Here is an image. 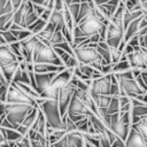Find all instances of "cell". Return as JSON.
Wrapping results in <instances>:
<instances>
[{
  "mask_svg": "<svg viewBox=\"0 0 147 147\" xmlns=\"http://www.w3.org/2000/svg\"><path fill=\"white\" fill-rule=\"evenodd\" d=\"M147 117V106H137L132 108V118H144Z\"/></svg>",
  "mask_w": 147,
  "mask_h": 147,
  "instance_id": "f546056e",
  "label": "cell"
},
{
  "mask_svg": "<svg viewBox=\"0 0 147 147\" xmlns=\"http://www.w3.org/2000/svg\"><path fill=\"white\" fill-rule=\"evenodd\" d=\"M64 41H67V40H65L63 33L61 32V30H56V31L54 32V34H53V37H52L49 44H51L52 46H55V45L62 44V42H64Z\"/></svg>",
  "mask_w": 147,
  "mask_h": 147,
  "instance_id": "836d02e7",
  "label": "cell"
},
{
  "mask_svg": "<svg viewBox=\"0 0 147 147\" xmlns=\"http://www.w3.org/2000/svg\"><path fill=\"white\" fill-rule=\"evenodd\" d=\"M47 22H45L44 20H41V18H39L34 24H32L31 26H29L28 28V30L29 31H31L32 32V34H34V36H37V34H39L46 26H47Z\"/></svg>",
  "mask_w": 147,
  "mask_h": 147,
  "instance_id": "4316f807",
  "label": "cell"
},
{
  "mask_svg": "<svg viewBox=\"0 0 147 147\" xmlns=\"http://www.w3.org/2000/svg\"><path fill=\"white\" fill-rule=\"evenodd\" d=\"M111 76H113V74L106 75L102 78L92 82L88 93L93 99H95L99 95H110V90H111V85H113Z\"/></svg>",
  "mask_w": 147,
  "mask_h": 147,
  "instance_id": "277c9868",
  "label": "cell"
},
{
  "mask_svg": "<svg viewBox=\"0 0 147 147\" xmlns=\"http://www.w3.org/2000/svg\"><path fill=\"white\" fill-rule=\"evenodd\" d=\"M75 91H76V87L74 86V84L71 82L65 87H63V88L60 90L57 101H59V107H60V113H61L62 118L68 113V108H69V105L71 102V99H72V96L75 94Z\"/></svg>",
  "mask_w": 147,
  "mask_h": 147,
  "instance_id": "52a82bcc",
  "label": "cell"
},
{
  "mask_svg": "<svg viewBox=\"0 0 147 147\" xmlns=\"http://www.w3.org/2000/svg\"><path fill=\"white\" fill-rule=\"evenodd\" d=\"M57 74L60 72H52V74H36V82H37V86H38V92L39 94H41L45 90H47L54 78L57 76Z\"/></svg>",
  "mask_w": 147,
  "mask_h": 147,
  "instance_id": "7c38bea8",
  "label": "cell"
},
{
  "mask_svg": "<svg viewBox=\"0 0 147 147\" xmlns=\"http://www.w3.org/2000/svg\"><path fill=\"white\" fill-rule=\"evenodd\" d=\"M54 48H60V49H63L65 53H68V54H70L71 56H76L75 55V51H74V48H72V46L68 42V41H64V42H62V44H59V45H55V46H53Z\"/></svg>",
  "mask_w": 147,
  "mask_h": 147,
  "instance_id": "74e56055",
  "label": "cell"
},
{
  "mask_svg": "<svg viewBox=\"0 0 147 147\" xmlns=\"http://www.w3.org/2000/svg\"><path fill=\"white\" fill-rule=\"evenodd\" d=\"M39 108L44 113L49 127L54 130H65V126L63 125L62 116L60 113L57 100H47L46 102L40 105Z\"/></svg>",
  "mask_w": 147,
  "mask_h": 147,
  "instance_id": "3957f363",
  "label": "cell"
},
{
  "mask_svg": "<svg viewBox=\"0 0 147 147\" xmlns=\"http://www.w3.org/2000/svg\"><path fill=\"white\" fill-rule=\"evenodd\" d=\"M76 125H77L78 132H80L82 134L88 133V127H90V119H88V117H85L84 119L79 121L78 123H76Z\"/></svg>",
  "mask_w": 147,
  "mask_h": 147,
  "instance_id": "d590c367",
  "label": "cell"
},
{
  "mask_svg": "<svg viewBox=\"0 0 147 147\" xmlns=\"http://www.w3.org/2000/svg\"><path fill=\"white\" fill-rule=\"evenodd\" d=\"M121 108H122V107H121L119 96H113L111 102H110L108 109L105 110V111H106V114H108V115H115V114L121 113Z\"/></svg>",
  "mask_w": 147,
  "mask_h": 147,
  "instance_id": "cb8c5ba5",
  "label": "cell"
},
{
  "mask_svg": "<svg viewBox=\"0 0 147 147\" xmlns=\"http://www.w3.org/2000/svg\"><path fill=\"white\" fill-rule=\"evenodd\" d=\"M145 140H146V144H147V139H145Z\"/></svg>",
  "mask_w": 147,
  "mask_h": 147,
  "instance_id": "816d5d0a",
  "label": "cell"
},
{
  "mask_svg": "<svg viewBox=\"0 0 147 147\" xmlns=\"http://www.w3.org/2000/svg\"><path fill=\"white\" fill-rule=\"evenodd\" d=\"M125 147H147V144L142 134L131 127L130 134L125 141Z\"/></svg>",
  "mask_w": 147,
  "mask_h": 147,
  "instance_id": "4fadbf2b",
  "label": "cell"
},
{
  "mask_svg": "<svg viewBox=\"0 0 147 147\" xmlns=\"http://www.w3.org/2000/svg\"><path fill=\"white\" fill-rule=\"evenodd\" d=\"M6 102L9 103V105H30V106H33V107L37 106V103L34 101H32L29 96H26L25 93L15 83L10 84Z\"/></svg>",
  "mask_w": 147,
  "mask_h": 147,
  "instance_id": "5b68a950",
  "label": "cell"
},
{
  "mask_svg": "<svg viewBox=\"0 0 147 147\" xmlns=\"http://www.w3.org/2000/svg\"><path fill=\"white\" fill-rule=\"evenodd\" d=\"M39 41H40L39 38L33 34V36L29 37L28 39H25V40H23V41H20V42L22 44V48H23L24 51H26V53H28L30 56H32V59H33V52H34L36 46L38 45Z\"/></svg>",
  "mask_w": 147,
  "mask_h": 147,
  "instance_id": "d6986e66",
  "label": "cell"
},
{
  "mask_svg": "<svg viewBox=\"0 0 147 147\" xmlns=\"http://www.w3.org/2000/svg\"><path fill=\"white\" fill-rule=\"evenodd\" d=\"M75 55L79 63L82 64H92L95 62L102 63V57L98 53L96 48L91 47H79L75 49Z\"/></svg>",
  "mask_w": 147,
  "mask_h": 147,
  "instance_id": "8992f818",
  "label": "cell"
},
{
  "mask_svg": "<svg viewBox=\"0 0 147 147\" xmlns=\"http://www.w3.org/2000/svg\"><path fill=\"white\" fill-rule=\"evenodd\" d=\"M100 145H101V147H111V141L105 133L100 134Z\"/></svg>",
  "mask_w": 147,
  "mask_h": 147,
  "instance_id": "7bdbcfd3",
  "label": "cell"
},
{
  "mask_svg": "<svg viewBox=\"0 0 147 147\" xmlns=\"http://www.w3.org/2000/svg\"><path fill=\"white\" fill-rule=\"evenodd\" d=\"M1 106H2L1 113H6L7 119L11 123V125L14 126L15 130H17L22 125L25 117L36 107V106L33 107V106H30V105H9L7 102L1 103Z\"/></svg>",
  "mask_w": 147,
  "mask_h": 147,
  "instance_id": "6da1fadb",
  "label": "cell"
},
{
  "mask_svg": "<svg viewBox=\"0 0 147 147\" xmlns=\"http://www.w3.org/2000/svg\"><path fill=\"white\" fill-rule=\"evenodd\" d=\"M141 77H142V79H144V82H145V84L147 86V76H141Z\"/></svg>",
  "mask_w": 147,
  "mask_h": 147,
  "instance_id": "f907efd6",
  "label": "cell"
},
{
  "mask_svg": "<svg viewBox=\"0 0 147 147\" xmlns=\"http://www.w3.org/2000/svg\"><path fill=\"white\" fill-rule=\"evenodd\" d=\"M10 13H15L13 9L11 0H0V16Z\"/></svg>",
  "mask_w": 147,
  "mask_h": 147,
  "instance_id": "83f0119b",
  "label": "cell"
},
{
  "mask_svg": "<svg viewBox=\"0 0 147 147\" xmlns=\"http://www.w3.org/2000/svg\"><path fill=\"white\" fill-rule=\"evenodd\" d=\"M124 3L127 10H132L139 3V0H127V1H124Z\"/></svg>",
  "mask_w": 147,
  "mask_h": 147,
  "instance_id": "ee69618b",
  "label": "cell"
},
{
  "mask_svg": "<svg viewBox=\"0 0 147 147\" xmlns=\"http://www.w3.org/2000/svg\"><path fill=\"white\" fill-rule=\"evenodd\" d=\"M39 18H40V17H39L34 11L31 13V14H28V15H26V20H25V22H26V26H28V28L31 26V25L34 24Z\"/></svg>",
  "mask_w": 147,
  "mask_h": 147,
  "instance_id": "60d3db41",
  "label": "cell"
},
{
  "mask_svg": "<svg viewBox=\"0 0 147 147\" xmlns=\"http://www.w3.org/2000/svg\"><path fill=\"white\" fill-rule=\"evenodd\" d=\"M119 101H121V107H124V106H126V105H129V103L132 102V100H131L127 95H122V96H119Z\"/></svg>",
  "mask_w": 147,
  "mask_h": 147,
  "instance_id": "f6af8a7d",
  "label": "cell"
},
{
  "mask_svg": "<svg viewBox=\"0 0 147 147\" xmlns=\"http://www.w3.org/2000/svg\"><path fill=\"white\" fill-rule=\"evenodd\" d=\"M111 147H125V141H123L121 138H116V140L113 142Z\"/></svg>",
  "mask_w": 147,
  "mask_h": 147,
  "instance_id": "bcb514c9",
  "label": "cell"
},
{
  "mask_svg": "<svg viewBox=\"0 0 147 147\" xmlns=\"http://www.w3.org/2000/svg\"><path fill=\"white\" fill-rule=\"evenodd\" d=\"M18 68H20V63L18 62L10 63V64H7V65H0V74L2 76H5L6 79L9 83H13L14 76H15V74H16Z\"/></svg>",
  "mask_w": 147,
  "mask_h": 147,
  "instance_id": "e0dca14e",
  "label": "cell"
},
{
  "mask_svg": "<svg viewBox=\"0 0 147 147\" xmlns=\"http://www.w3.org/2000/svg\"><path fill=\"white\" fill-rule=\"evenodd\" d=\"M122 52L117 48H111L110 47V56H111V63L113 64H116L121 61V57H122Z\"/></svg>",
  "mask_w": 147,
  "mask_h": 147,
  "instance_id": "f35d334b",
  "label": "cell"
},
{
  "mask_svg": "<svg viewBox=\"0 0 147 147\" xmlns=\"http://www.w3.org/2000/svg\"><path fill=\"white\" fill-rule=\"evenodd\" d=\"M6 133H7V140L8 141L17 142V141H20L23 138V136L17 130H15V129H9V130L6 129Z\"/></svg>",
  "mask_w": 147,
  "mask_h": 147,
  "instance_id": "1f68e13d",
  "label": "cell"
},
{
  "mask_svg": "<svg viewBox=\"0 0 147 147\" xmlns=\"http://www.w3.org/2000/svg\"><path fill=\"white\" fill-rule=\"evenodd\" d=\"M126 10H127V9H126V7H125L124 1H121L119 6L117 7V9H116V11H115V14H114V16H113L111 18L123 21V17H124V14H125V11H126Z\"/></svg>",
  "mask_w": 147,
  "mask_h": 147,
  "instance_id": "8d00e7d4",
  "label": "cell"
},
{
  "mask_svg": "<svg viewBox=\"0 0 147 147\" xmlns=\"http://www.w3.org/2000/svg\"><path fill=\"white\" fill-rule=\"evenodd\" d=\"M51 24H53L56 30H61L64 25H65V22H64V16H63V11H59V10H54L52 16H51V20L49 22Z\"/></svg>",
  "mask_w": 147,
  "mask_h": 147,
  "instance_id": "44dd1931",
  "label": "cell"
},
{
  "mask_svg": "<svg viewBox=\"0 0 147 147\" xmlns=\"http://www.w3.org/2000/svg\"><path fill=\"white\" fill-rule=\"evenodd\" d=\"M59 93H60V91L55 90V88L51 85L47 90H45V91L41 93V96H42L44 99H46V100H57V99H59Z\"/></svg>",
  "mask_w": 147,
  "mask_h": 147,
  "instance_id": "f1b7e54d",
  "label": "cell"
},
{
  "mask_svg": "<svg viewBox=\"0 0 147 147\" xmlns=\"http://www.w3.org/2000/svg\"><path fill=\"white\" fill-rule=\"evenodd\" d=\"M117 78V77H116ZM118 79V84L121 86V90L123 92L124 95H127V96H131V95H141V94H146V92H144L136 79Z\"/></svg>",
  "mask_w": 147,
  "mask_h": 147,
  "instance_id": "30bf717a",
  "label": "cell"
},
{
  "mask_svg": "<svg viewBox=\"0 0 147 147\" xmlns=\"http://www.w3.org/2000/svg\"><path fill=\"white\" fill-rule=\"evenodd\" d=\"M127 61L130 62L132 69H141V70L147 69V64H146V62L144 61L140 51L134 52L133 54L127 55Z\"/></svg>",
  "mask_w": 147,
  "mask_h": 147,
  "instance_id": "2e32d148",
  "label": "cell"
},
{
  "mask_svg": "<svg viewBox=\"0 0 147 147\" xmlns=\"http://www.w3.org/2000/svg\"><path fill=\"white\" fill-rule=\"evenodd\" d=\"M54 49H55L56 54L59 55V57L61 59V61L63 62V64L65 65V64L69 62V60L71 59V55H70V54H68V53H65L63 49H60V48H54Z\"/></svg>",
  "mask_w": 147,
  "mask_h": 147,
  "instance_id": "ab89813d",
  "label": "cell"
},
{
  "mask_svg": "<svg viewBox=\"0 0 147 147\" xmlns=\"http://www.w3.org/2000/svg\"><path fill=\"white\" fill-rule=\"evenodd\" d=\"M15 62H18V57L10 51V48L8 46L0 47V65H7Z\"/></svg>",
  "mask_w": 147,
  "mask_h": 147,
  "instance_id": "9a60e30c",
  "label": "cell"
},
{
  "mask_svg": "<svg viewBox=\"0 0 147 147\" xmlns=\"http://www.w3.org/2000/svg\"><path fill=\"white\" fill-rule=\"evenodd\" d=\"M55 31H56V28L53 24L48 23L47 26L39 34H37V37L39 38L40 41H42L45 44H49V41H51V39H52V37H53V34H54Z\"/></svg>",
  "mask_w": 147,
  "mask_h": 147,
  "instance_id": "ffe728a7",
  "label": "cell"
},
{
  "mask_svg": "<svg viewBox=\"0 0 147 147\" xmlns=\"http://www.w3.org/2000/svg\"><path fill=\"white\" fill-rule=\"evenodd\" d=\"M140 53H141V56H142L144 61H145V62H146V64H147V49H146V48L140 47Z\"/></svg>",
  "mask_w": 147,
  "mask_h": 147,
  "instance_id": "681fc988",
  "label": "cell"
},
{
  "mask_svg": "<svg viewBox=\"0 0 147 147\" xmlns=\"http://www.w3.org/2000/svg\"><path fill=\"white\" fill-rule=\"evenodd\" d=\"M65 1V5L68 7V10L70 11L72 18L75 20V23L78 18V15H79V10H80V3L82 1H71V0H64Z\"/></svg>",
  "mask_w": 147,
  "mask_h": 147,
  "instance_id": "7402d4cb",
  "label": "cell"
},
{
  "mask_svg": "<svg viewBox=\"0 0 147 147\" xmlns=\"http://www.w3.org/2000/svg\"><path fill=\"white\" fill-rule=\"evenodd\" d=\"M0 38H2L7 45H11L14 42H17V38L10 32V31H0Z\"/></svg>",
  "mask_w": 147,
  "mask_h": 147,
  "instance_id": "d6a6232c",
  "label": "cell"
},
{
  "mask_svg": "<svg viewBox=\"0 0 147 147\" xmlns=\"http://www.w3.org/2000/svg\"><path fill=\"white\" fill-rule=\"evenodd\" d=\"M134 53V47H132V46H130L129 44H126V46H125V48H124V51H123V54L124 55H130V54H133Z\"/></svg>",
  "mask_w": 147,
  "mask_h": 147,
  "instance_id": "7dc6e473",
  "label": "cell"
},
{
  "mask_svg": "<svg viewBox=\"0 0 147 147\" xmlns=\"http://www.w3.org/2000/svg\"><path fill=\"white\" fill-rule=\"evenodd\" d=\"M14 14L15 13H10V14H6L0 16V31H2L9 23L14 22Z\"/></svg>",
  "mask_w": 147,
  "mask_h": 147,
  "instance_id": "e575fe53",
  "label": "cell"
},
{
  "mask_svg": "<svg viewBox=\"0 0 147 147\" xmlns=\"http://www.w3.org/2000/svg\"><path fill=\"white\" fill-rule=\"evenodd\" d=\"M105 25L106 24H103L101 21H99L96 16H92V17H88L85 21L80 22L77 26L79 28V30L83 32L84 36H86L87 38H91L92 36L98 34Z\"/></svg>",
  "mask_w": 147,
  "mask_h": 147,
  "instance_id": "ba28073f",
  "label": "cell"
},
{
  "mask_svg": "<svg viewBox=\"0 0 147 147\" xmlns=\"http://www.w3.org/2000/svg\"><path fill=\"white\" fill-rule=\"evenodd\" d=\"M111 99H113V96H110V95H99L94 99V101H95L99 109L107 110L110 102H111Z\"/></svg>",
  "mask_w": 147,
  "mask_h": 147,
  "instance_id": "484cf974",
  "label": "cell"
},
{
  "mask_svg": "<svg viewBox=\"0 0 147 147\" xmlns=\"http://www.w3.org/2000/svg\"><path fill=\"white\" fill-rule=\"evenodd\" d=\"M88 119H90V122L93 124L95 131H96L99 134H103V133H106V131H107V126L105 125V123H103L98 116H95L94 114H92V115L88 117Z\"/></svg>",
  "mask_w": 147,
  "mask_h": 147,
  "instance_id": "603a6c76",
  "label": "cell"
},
{
  "mask_svg": "<svg viewBox=\"0 0 147 147\" xmlns=\"http://www.w3.org/2000/svg\"><path fill=\"white\" fill-rule=\"evenodd\" d=\"M15 147H32V146H31V140H30V138H29L28 136L23 137L20 141L16 142Z\"/></svg>",
  "mask_w": 147,
  "mask_h": 147,
  "instance_id": "b9f144b4",
  "label": "cell"
},
{
  "mask_svg": "<svg viewBox=\"0 0 147 147\" xmlns=\"http://www.w3.org/2000/svg\"><path fill=\"white\" fill-rule=\"evenodd\" d=\"M72 77H74V69H65L64 71L57 74V76L54 78V80L52 83V86L55 90L60 91L61 88L65 87L71 82Z\"/></svg>",
  "mask_w": 147,
  "mask_h": 147,
  "instance_id": "8fae6325",
  "label": "cell"
},
{
  "mask_svg": "<svg viewBox=\"0 0 147 147\" xmlns=\"http://www.w3.org/2000/svg\"><path fill=\"white\" fill-rule=\"evenodd\" d=\"M33 63H48L57 67H64L54 47L51 44H45L42 41H39L36 46L33 52Z\"/></svg>",
  "mask_w": 147,
  "mask_h": 147,
  "instance_id": "7a4b0ae2",
  "label": "cell"
},
{
  "mask_svg": "<svg viewBox=\"0 0 147 147\" xmlns=\"http://www.w3.org/2000/svg\"><path fill=\"white\" fill-rule=\"evenodd\" d=\"M140 47L142 48H146L147 49V34L144 36V37H140Z\"/></svg>",
  "mask_w": 147,
  "mask_h": 147,
  "instance_id": "c3c4849f",
  "label": "cell"
},
{
  "mask_svg": "<svg viewBox=\"0 0 147 147\" xmlns=\"http://www.w3.org/2000/svg\"><path fill=\"white\" fill-rule=\"evenodd\" d=\"M26 15H28V10H26V7H25V1H23L22 7L17 11H15V14H14V24H17V25H20L24 29H28L26 22H25Z\"/></svg>",
  "mask_w": 147,
  "mask_h": 147,
  "instance_id": "ac0fdd59",
  "label": "cell"
},
{
  "mask_svg": "<svg viewBox=\"0 0 147 147\" xmlns=\"http://www.w3.org/2000/svg\"><path fill=\"white\" fill-rule=\"evenodd\" d=\"M132 68H131V64H130L129 61H119L118 63L114 64L111 74L113 75H118V74H123L125 71H129Z\"/></svg>",
  "mask_w": 147,
  "mask_h": 147,
  "instance_id": "d4e9b609",
  "label": "cell"
},
{
  "mask_svg": "<svg viewBox=\"0 0 147 147\" xmlns=\"http://www.w3.org/2000/svg\"><path fill=\"white\" fill-rule=\"evenodd\" d=\"M67 114H71V115H80V116H85V117H90L93 113L90 110V108L85 105V102L83 100H80L77 96H72L71 102L69 105L68 108V113Z\"/></svg>",
  "mask_w": 147,
  "mask_h": 147,
  "instance_id": "9c48e42d",
  "label": "cell"
},
{
  "mask_svg": "<svg viewBox=\"0 0 147 147\" xmlns=\"http://www.w3.org/2000/svg\"><path fill=\"white\" fill-rule=\"evenodd\" d=\"M62 121H63V125L65 126V131H67V133H68V134H69V133H74V132H77V131H78L76 123H74V122L68 117V115H65V116L62 118Z\"/></svg>",
  "mask_w": 147,
  "mask_h": 147,
  "instance_id": "4dcf8cb0",
  "label": "cell"
},
{
  "mask_svg": "<svg viewBox=\"0 0 147 147\" xmlns=\"http://www.w3.org/2000/svg\"><path fill=\"white\" fill-rule=\"evenodd\" d=\"M65 70V67H57L48 63H34L33 72L34 74H52V72H62Z\"/></svg>",
  "mask_w": 147,
  "mask_h": 147,
  "instance_id": "5bb4252c",
  "label": "cell"
}]
</instances>
